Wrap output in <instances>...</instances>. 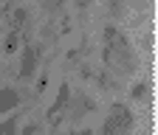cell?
I'll return each mask as SVG.
<instances>
[{
  "label": "cell",
  "instance_id": "obj_1",
  "mask_svg": "<svg viewBox=\"0 0 158 135\" xmlns=\"http://www.w3.org/2000/svg\"><path fill=\"white\" fill-rule=\"evenodd\" d=\"M105 62L116 73H133L138 59L127 42V37L116 28H105Z\"/></svg>",
  "mask_w": 158,
  "mask_h": 135
},
{
  "label": "cell",
  "instance_id": "obj_2",
  "mask_svg": "<svg viewBox=\"0 0 158 135\" xmlns=\"http://www.w3.org/2000/svg\"><path fill=\"white\" fill-rule=\"evenodd\" d=\"M130 129H133V113L127 107H122V104H113V110L107 115L102 132L105 135H127Z\"/></svg>",
  "mask_w": 158,
  "mask_h": 135
},
{
  "label": "cell",
  "instance_id": "obj_3",
  "mask_svg": "<svg viewBox=\"0 0 158 135\" xmlns=\"http://www.w3.org/2000/svg\"><path fill=\"white\" fill-rule=\"evenodd\" d=\"M34 65H37V51H34L31 45H26V59H23V70H20V76L28 79L31 70H34Z\"/></svg>",
  "mask_w": 158,
  "mask_h": 135
},
{
  "label": "cell",
  "instance_id": "obj_4",
  "mask_svg": "<svg viewBox=\"0 0 158 135\" xmlns=\"http://www.w3.org/2000/svg\"><path fill=\"white\" fill-rule=\"evenodd\" d=\"M14 101H17V96H14L11 90H0V113H6Z\"/></svg>",
  "mask_w": 158,
  "mask_h": 135
},
{
  "label": "cell",
  "instance_id": "obj_5",
  "mask_svg": "<svg viewBox=\"0 0 158 135\" xmlns=\"http://www.w3.org/2000/svg\"><path fill=\"white\" fill-rule=\"evenodd\" d=\"M3 51H6V54L17 51V31H11V34L6 37V45H3Z\"/></svg>",
  "mask_w": 158,
  "mask_h": 135
},
{
  "label": "cell",
  "instance_id": "obj_6",
  "mask_svg": "<svg viewBox=\"0 0 158 135\" xmlns=\"http://www.w3.org/2000/svg\"><path fill=\"white\" fill-rule=\"evenodd\" d=\"M144 90H147V85H138V87L133 90V99H144Z\"/></svg>",
  "mask_w": 158,
  "mask_h": 135
},
{
  "label": "cell",
  "instance_id": "obj_7",
  "mask_svg": "<svg viewBox=\"0 0 158 135\" xmlns=\"http://www.w3.org/2000/svg\"><path fill=\"white\" fill-rule=\"evenodd\" d=\"M90 3V0H76V6H88Z\"/></svg>",
  "mask_w": 158,
  "mask_h": 135
}]
</instances>
